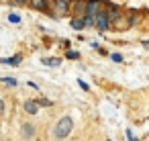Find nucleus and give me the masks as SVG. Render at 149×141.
<instances>
[{
    "label": "nucleus",
    "mask_w": 149,
    "mask_h": 141,
    "mask_svg": "<svg viewBox=\"0 0 149 141\" xmlns=\"http://www.w3.org/2000/svg\"><path fill=\"white\" fill-rule=\"evenodd\" d=\"M72 131H74V119L65 114V117H61L55 123V127H53V139L55 141H63V139H68L72 135Z\"/></svg>",
    "instance_id": "f257e3e1"
},
{
    "label": "nucleus",
    "mask_w": 149,
    "mask_h": 141,
    "mask_svg": "<svg viewBox=\"0 0 149 141\" xmlns=\"http://www.w3.org/2000/svg\"><path fill=\"white\" fill-rule=\"evenodd\" d=\"M37 127H35V123H31V121H27V123H23L21 125V137L25 139V141H33L35 137H37Z\"/></svg>",
    "instance_id": "f03ea898"
},
{
    "label": "nucleus",
    "mask_w": 149,
    "mask_h": 141,
    "mask_svg": "<svg viewBox=\"0 0 149 141\" xmlns=\"http://www.w3.org/2000/svg\"><path fill=\"white\" fill-rule=\"evenodd\" d=\"M104 13H106V17H108V21H110V25H114L118 19H120V8L116 6V4H112V2H108L106 0V6H104Z\"/></svg>",
    "instance_id": "7ed1b4c3"
},
{
    "label": "nucleus",
    "mask_w": 149,
    "mask_h": 141,
    "mask_svg": "<svg viewBox=\"0 0 149 141\" xmlns=\"http://www.w3.org/2000/svg\"><path fill=\"white\" fill-rule=\"evenodd\" d=\"M96 27H98V31H108L110 29V21H108V17H106V13H104V8L96 15Z\"/></svg>",
    "instance_id": "20e7f679"
},
{
    "label": "nucleus",
    "mask_w": 149,
    "mask_h": 141,
    "mask_svg": "<svg viewBox=\"0 0 149 141\" xmlns=\"http://www.w3.org/2000/svg\"><path fill=\"white\" fill-rule=\"evenodd\" d=\"M70 6H72V0H53V13L57 15L70 13Z\"/></svg>",
    "instance_id": "39448f33"
},
{
    "label": "nucleus",
    "mask_w": 149,
    "mask_h": 141,
    "mask_svg": "<svg viewBox=\"0 0 149 141\" xmlns=\"http://www.w3.org/2000/svg\"><path fill=\"white\" fill-rule=\"evenodd\" d=\"M49 2H53V0H29V4H31L35 10H39V13L51 10V4H49Z\"/></svg>",
    "instance_id": "423d86ee"
},
{
    "label": "nucleus",
    "mask_w": 149,
    "mask_h": 141,
    "mask_svg": "<svg viewBox=\"0 0 149 141\" xmlns=\"http://www.w3.org/2000/svg\"><path fill=\"white\" fill-rule=\"evenodd\" d=\"M102 10V6H100V0H86V13L84 15H98Z\"/></svg>",
    "instance_id": "0eeeda50"
},
{
    "label": "nucleus",
    "mask_w": 149,
    "mask_h": 141,
    "mask_svg": "<svg viewBox=\"0 0 149 141\" xmlns=\"http://www.w3.org/2000/svg\"><path fill=\"white\" fill-rule=\"evenodd\" d=\"M23 110L27 112V114H37L39 112V104H37V100H33V98H29V100H25L23 102Z\"/></svg>",
    "instance_id": "6e6552de"
},
{
    "label": "nucleus",
    "mask_w": 149,
    "mask_h": 141,
    "mask_svg": "<svg viewBox=\"0 0 149 141\" xmlns=\"http://www.w3.org/2000/svg\"><path fill=\"white\" fill-rule=\"evenodd\" d=\"M70 10L74 15H82L84 17V13H86V0H76L74 6H70Z\"/></svg>",
    "instance_id": "1a4fd4ad"
},
{
    "label": "nucleus",
    "mask_w": 149,
    "mask_h": 141,
    "mask_svg": "<svg viewBox=\"0 0 149 141\" xmlns=\"http://www.w3.org/2000/svg\"><path fill=\"white\" fill-rule=\"evenodd\" d=\"M21 61H23V55L21 53H17V55H13V57H0V64H6V66H21Z\"/></svg>",
    "instance_id": "9d476101"
},
{
    "label": "nucleus",
    "mask_w": 149,
    "mask_h": 141,
    "mask_svg": "<svg viewBox=\"0 0 149 141\" xmlns=\"http://www.w3.org/2000/svg\"><path fill=\"white\" fill-rule=\"evenodd\" d=\"M139 23H141V15H139V13H131V15H129V25H131V27H137Z\"/></svg>",
    "instance_id": "9b49d317"
},
{
    "label": "nucleus",
    "mask_w": 149,
    "mask_h": 141,
    "mask_svg": "<svg viewBox=\"0 0 149 141\" xmlns=\"http://www.w3.org/2000/svg\"><path fill=\"white\" fill-rule=\"evenodd\" d=\"M59 64H61V61H59L57 57H45V59H43V66H51V68H57Z\"/></svg>",
    "instance_id": "f8f14e48"
},
{
    "label": "nucleus",
    "mask_w": 149,
    "mask_h": 141,
    "mask_svg": "<svg viewBox=\"0 0 149 141\" xmlns=\"http://www.w3.org/2000/svg\"><path fill=\"white\" fill-rule=\"evenodd\" d=\"M86 25H84V19H72V29H76V31H80V29H84Z\"/></svg>",
    "instance_id": "ddd939ff"
},
{
    "label": "nucleus",
    "mask_w": 149,
    "mask_h": 141,
    "mask_svg": "<svg viewBox=\"0 0 149 141\" xmlns=\"http://www.w3.org/2000/svg\"><path fill=\"white\" fill-rule=\"evenodd\" d=\"M37 104H39V106H51V100H47V98H37Z\"/></svg>",
    "instance_id": "4468645a"
},
{
    "label": "nucleus",
    "mask_w": 149,
    "mask_h": 141,
    "mask_svg": "<svg viewBox=\"0 0 149 141\" xmlns=\"http://www.w3.org/2000/svg\"><path fill=\"white\" fill-rule=\"evenodd\" d=\"M65 55H68V59H78V57H80V53H78V51H68Z\"/></svg>",
    "instance_id": "2eb2a0df"
},
{
    "label": "nucleus",
    "mask_w": 149,
    "mask_h": 141,
    "mask_svg": "<svg viewBox=\"0 0 149 141\" xmlns=\"http://www.w3.org/2000/svg\"><path fill=\"white\" fill-rule=\"evenodd\" d=\"M110 57H112V61H116V64H123V55H120V53H112Z\"/></svg>",
    "instance_id": "dca6fc26"
},
{
    "label": "nucleus",
    "mask_w": 149,
    "mask_h": 141,
    "mask_svg": "<svg viewBox=\"0 0 149 141\" xmlns=\"http://www.w3.org/2000/svg\"><path fill=\"white\" fill-rule=\"evenodd\" d=\"M8 21H10V23H21V17H17V15H8Z\"/></svg>",
    "instance_id": "f3484780"
},
{
    "label": "nucleus",
    "mask_w": 149,
    "mask_h": 141,
    "mask_svg": "<svg viewBox=\"0 0 149 141\" xmlns=\"http://www.w3.org/2000/svg\"><path fill=\"white\" fill-rule=\"evenodd\" d=\"M4 108H6V104H4L2 98H0V117H4Z\"/></svg>",
    "instance_id": "a211bd4d"
},
{
    "label": "nucleus",
    "mask_w": 149,
    "mask_h": 141,
    "mask_svg": "<svg viewBox=\"0 0 149 141\" xmlns=\"http://www.w3.org/2000/svg\"><path fill=\"white\" fill-rule=\"evenodd\" d=\"M2 80H4L8 86H17V80H13V78H2Z\"/></svg>",
    "instance_id": "6ab92c4d"
},
{
    "label": "nucleus",
    "mask_w": 149,
    "mask_h": 141,
    "mask_svg": "<svg viewBox=\"0 0 149 141\" xmlns=\"http://www.w3.org/2000/svg\"><path fill=\"white\" fill-rule=\"evenodd\" d=\"M13 2H17L19 6H23V4H29V0H13Z\"/></svg>",
    "instance_id": "aec40b11"
},
{
    "label": "nucleus",
    "mask_w": 149,
    "mask_h": 141,
    "mask_svg": "<svg viewBox=\"0 0 149 141\" xmlns=\"http://www.w3.org/2000/svg\"><path fill=\"white\" fill-rule=\"evenodd\" d=\"M127 137H129V141H137V139L133 137V133H131V131H127Z\"/></svg>",
    "instance_id": "412c9836"
},
{
    "label": "nucleus",
    "mask_w": 149,
    "mask_h": 141,
    "mask_svg": "<svg viewBox=\"0 0 149 141\" xmlns=\"http://www.w3.org/2000/svg\"><path fill=\"white\" fill-rule=\"evenodd\" d=\"M145 47H147V49H149V41H145Z\"/></svg>",
    "instance_id": "4be33fe9"
},
{
    "label": "nucleus",
    "mask_w": 149,
    "mask_h": 141,
    "mask_svg": "<svg viewBox=\"0 0 149 141\" xmlns=\"http://www.w3.org/2000/svg\"><path fill=\"white\" fill-rule=\"evenodd\" d=\"M106 141H110V139H106Z\"/></svg>",
    "instance_id": "5701e85b"
}]
</instances>
